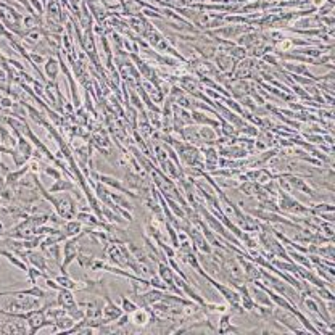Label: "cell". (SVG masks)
<instances>
[{"mask_svg":"<svg viewBox=\"0 0 335 335\" xmlns=\"http://www.w3.org/2000/svg\"><path fill=\"white\" fill-rule=\"evenodd\" d=\"M42 171L45 172V174H47L48 177H54L55 181H57V179H60V177H62V172H60V171H58L57 168L50 166V165H45V163H44V166H42Z\"/></svg>","mask_w":335,"mask_h":335,"instance_id":"obj_24","label":"cell"},{"mask_svg":"<svg viewBox=\"0 0 335 335\" xmlns=\"http://www.w3.org/2000/svg\"><path fill=\"white\" fill-rule=\"evenodd\" d=\"M57 304L58 306L65 308L66 311L78 306V301L74 298V292L69 289H60L57 292Z\"/></svg>","mask_w":335,"mask_h":335,"instance_id":"obj_7","label":"cell"},{"mask_svg":"<svg viewBox=\"0 0 335 335\" xmlns=\"http://www.w3.org/2000/svg\"><path fill=\"white\" fill-rule=\"evenodd\" d=\"M137 308H139V304L134 300L127 298L126 295H121V310H123V313L131 314V313H134Z\"/></svg>","mask_w":335,"mask_h":335,"instance_id":"obj_22","label":"cell"},{"mask_svg":"<svg viewBox=\"0 0 335 335\" xmlns=\"http://www.w3.org/2000/svg\"><path fill=\"white\" fill-rule=\"evenodd\" d=\"M272 318L276 319L277 322H280L284 329L289 330V332H293V333H304L308 332L304 327H300V321L298 318L295 316L293 313L284 310V308H279V306H274L272 308Z\"/></svg>","mask_w":335,"mask_h":335,"instance_id":"obj_3","label":"cell"},{"mask_svg":"<svg viewBox=\"0 0 335 335\" xmlns=\"http://www.w3.org/2000/svg\"><path fill=\"white\" fill-rule=\"evenodd\" d=\"M248 289H250V293H251L253 301H255L256 304H263V306H274L272 300L269 298V295H268V293L263 290L261 287L255 286V284H251Z\"/></svg>","mask_w":335,"mask_h":335,"instance_id":"obj_10","label":"cell"},{"mask_svg":"<svg viewBox=\"0 0 335 335\" xmlns=\"http://www.w3.org/2000/svg\"><path fill=\"white\" fill-rule=\"evenodd\" d=\"M239 133L245 134V136H250V137H256L260 131H258V127H256V126H253V124H245L243 127H240V129H239Z\"/></svg>","mask_w":335,"mask_h":335,"instance_id":"obj_25","label":"cell"},{"mask_svg":"<svg viewBox=\"0 0 335 335\" xmlns=\"http://www.w3.org/2000/svg\"><path fill=\"white\" fill-rule=\"evenodd\" d=\"M8 34H10V31H8V29L4 26V23L0 21V37H2V39H7V37H8Z\"/></svg>","mask_w":335,"mask_h":335,"instance_id":"obj_28","label":"cell"},{"mask_svg":"<svg viewBox=\"0 0 335 335\" xmlns=\"http://www.w3.org/2000/svg\"><path fill=\"white\" fill-rule=\"evenodd\" d=\"M54 279L58 282V286L62 287V289H69V290H73V292H83L84 290V280L83 282H79V280H74V279H71L69 276H68V272L66 274H60V276H54Z\"/></svg>","mask_w":335,"mask_h":335,"instance_id":"obj_8","label":"cell"},{"mask_svg":"<svg viewBox=\"0 0 335 335\" xmlns=\"http://www.w3.org/2000/svg\"><path fill=\"white\" fill-rule=\"evenodd\" d=\"M181 136H182V139H184V142H187V144H192V145L203 144L201 139H200L197 126H184L181 131Z\"/></svg>","mask_w":335,"mask_h":335,"instance_id":"obj_13","label":"cell"},{"mask_svg":"<svg viewBox=\"0 0 335 335\" xmlns=\"http://www.w3.org/2000/svg\"><path fill=\"white\" fill-rule=\"evenodd\" d=\"M28 261L31 263V266L40 269V271H47V256L44 255V251H34V250H29L28 253Z\"/></svg>","mask_w":335,"mask_h":335,"instance_id":"obj_14","label":"cell"},{"mask_svg":"<svg viewBox=\"0 0 335 335\" xmlns=\"http://www.w3.org/2000/svg\"><path fill=\"white\" fill-rule=\"evenodd\" d=\"M226 52H227L232 58H234L236 62H240V60H243V58L248 57L247 48L242 47V45H237V44H234V45H230L229 48H226Z\"/></svg>","mask_w":335,"mask_h":335,"instance_id":"obj_20","label":"cell"},{"mask_svg":"<svg viewBox=\"0 0 335 335\" xmlns=\"http://www.w3.org/2000/svg\"><path fill=\"white\" fill-rule=\"evenodd\" d=\"M63 229H65V234L66 237H74V236H79L81 232L84 229V224L81 222L79 219H69V221H65L63 224Z\"/></svg>","mask_w":335,"mask_h":335,"instance_id":"obj_18","label":"cell"},{"mask_svg":"<svg viewBox=\"0 0 335 335\" xmlns=\"http://www.w3.org/2000/svg\"><path fill=\"white\" fill-rule=\"evenodd\" d=\"M76 324V321L69 316V314L66 313V314H63V316H60V318H57L55 319V327H57V332H66L68 329H71Z\"/></svg>","mask_w":335,"mask_h":335,"instance_id":"obj_19","label":"cell"},{"mask_svg":"<svg viewBox=\"0 0 335 335\" xmlns=\"http://www.w3.org/2000/svg\"><path fill=\"white\" fill-rule=\"evenodd\" d=\"M0 256H4V258H7V261L10 263V265H13L15 268H18V269H21L23 272H26L28 271V265L23 261V258H18V255H15L13 251H10V250H5V248H0Z\"/></svg>","mask_w":335,"mask_h":335,"instance_id":"obj_15","label":"cell"},{"mask_svg":"<svg viewBox=\"0 0 335 335\" xmlns=\"http://www.w3.org/2000/svg\"><path fill=\"white\" fill-rule=\"evenodd\" d=\"M129 94H131V101H133V105L137 108V110H144V105H142V101H140V98H139V95L134 92V89H129Z\"/></svg>","mask_w":335,"mask_h":335,"instance_id":"obj_26","label":"cell"},{"mask_svg":"<svg viewBox=\"0 0 335 335\" xmlns=\"http://www.w3.org/2000/svg\"><path fill=\"white\" fill-rule=\"evenodd\" d=\"M4 232V224H2V221H0V234Z\"/></svg>","mask_w":335,"mask_h":335,"instance_id":"obj_29","label":"cell"},{"mask_svg":"<svg viewBox=\"0 0 335 335\" xmlns=\"http://www.w3.org/2000/svg\"><path fill=\"white\" fill-rule=\"evenodd\" d=\"M52 207L55 208V213H58L60 216H62L65 221H69V219H74L76 215H78V201L68 195V194H62L55 197Z\"/></svg>","mask_w":335,"mask_h":335,"instance_id":"obj_2","label":"cell"},{"mask_svg":"<svg viewBox=\"0 0 335 335\" xmlns=\"http://www.w3.org/2000/svg\"><path fill=\"white\" fill-rule=\"evenodd\" d=\"M100 297L105 300L104 310H101V319H104L107 324H113L121 316V314H123V310H121V306H118V304L110 298V293H108L107 287L104 289Z\"/></svg>","mask_w":335,"mask_h":335,"instance_id":"obj_4","label":"cell"},{"mask_svg":"<svg viewBox=\"0 0 335 335\" xmlns=\"http://www.w3.org/2000/svg\"><path fill=\"white\" fill-rule=\"evenodd\" d=\"M213 60H215V66L219 69V73H224V74H227V76L234 74V69H236L237 62L226 52V50L219 48L218 54H216V57L213 58Z\"/></svg>","mask_w":335,"mask_h":335,"instance_id":"obj_5","label":"cell"},{"mask_svg":"<svg viewBox=\"0 0 335 335\" xmlns=\"http://www.w3.org/2000/svg\"><path fill=\"white\" fill-rule=\"evenodd\" d=\"M28 172H29V165H28V163L23 165L21 168L15 169V171H8L7 174H5V186H8V187L16 186L18 182L28 174Z\"/></svg>","mask_w":335,"mask_h":335,"instance_id":"obj_11","label":"cell"},{"mask_svg":"<svg viewBox=\"0 0 335 335\" xmlns=\"http://www.w3.org/2000/svg\"><path fill=\"white\" fill-rule=\"evenodd\" d=\"M218 332L219 333H230V332H240V329H237V327H234L232 326V322H230V314L226 311V313H222L221 316H219V321H218Z\"/></svg>","mask_w":335,"mask_h":335,"instance_id":"obj_16","label":"cell"},{"mask_svg":"<svg viewBox=\"0 0 335 335\" xmlns=\"http://www.w3.org/2000/svg\"><path fill=\"white\" fill-rule=\"evenodd\" d=\"M44 73H45V78H48V83L52 84H57V79H58V74H60V63L55 57H48L44 63Z\"/></svg>","mask_w":335,"mask_h":335,"instance_id":"obj_9","label":"cell"},{"mask_svg":"<svg viewBox=\"0 0 335 335\" xmlns=\"http://www.w3.org/2000/svg\"><path fill=\"white\" fill-rule=\"evenodd\" d=\"M192 115V123H197L201 126H211V127H219V119H213L207 116V113H203L201 110H194L190 111Z\"/></svg>","mask_w":335,"mask_h":335,"instance_id":"obj_12","label":"cell"},{"mask_svg":"<svg viewBox=\"0 0 335 335\" xmlns=\"http://www.w3.org/2000/svg\"><path fill=\"white\" fill-rule=\"evenodd\" d=\"M284 68H286L289 73L298 74V76H304V73L308 71L306 65H303V63H290V62H287V63H284Z\"/></svg>","mask_w":335,"mask_h":335,"instance_id":"obj_21","label":"cell"},{"mask_svg":"<svg viewBox=\"0 0 335 335\" xmlns=\"http://www.w3.org/2000/svg\"><path fill=\"white\" fill-rule=\"evenodd\" d=\"M45 286H47L50 290H54V292H58L60 289H62V287L58 286V282H57L54 277H50V276H47V277H45Z\"/></svg>","mask_w":335,"mask_h":335,"instance_id":"obj_27","label":"cell"},{"mask_svg":"<svg viewBox=\"0 0 335 335\" xmlns=\"http://www.w3.org/2000/svg\"><path fill=\"white\" fill-rule=\"evenodd\" d=\"M48 192H50V194H60V192H73V194L78 195V200H83V197L79 195L81 192L76 189L73 179H69V177H68V179H63V177L57 179L55 184L48 189Z\"/></svg>","mask_w":335,"mask_h":335,"instance_id":"obj_6","label":"cell"},{"mask_svg":"<svg viewBox=\"0 0 335 335\" xmlns=\"http://www.w3.org/2000/svg\"><path fill=\"white\" fill-rule=\"evenodd\" d=\"M148 282H150V287H153V289H160V290H166L168 289L166 284L163 282V279H161L158 274H157V276H155V274H153V276H150Z\"/></svg>","mask_w":335,"mask_h":335,"instance_id":"obj_23","label":"cell"},{"mask_svg":"<svg viewBox=\"0 0 335 335\" xmlns=\"http://www.w3.org/2000/svg\"><path fill=\"white\" fill-rule=\"evenodd\" d=\"M0 145H4L7 148L16 147V137H13V133L7 129L4 123H0Z\"/></svg>","mask_w":335,"mask_h":335,"instance_id":"obj_17","label":"cell"},{"mask_svg":"<svg viewBox=\"0 0 335 335\" xmlns=\"http://www.w3.org/2000/svg\"><path fill=\"white\" fill-rule=\"evenodd\" d=\"M10 298H7L4 301V310L5 311H13V313H24L29 310H37L42 306V300L31 297V295H24L19 297L18 293L16 295H8Z\"/></svg>","mask_w":335,"mask_h":335,"instance_id":"obj_1","label":"cell"}]
</instances>
